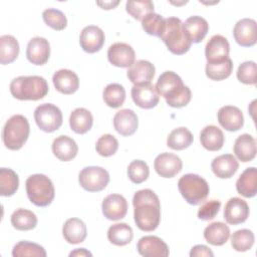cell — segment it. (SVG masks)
Returning <instances> with one entry per match:
<instances>
[{"instance_id":"obj_1","label":"cell","mask_w":257,"mask_h":257,"mask_svg":"<svg viewBox=\"0 0 257 257\" xmlns=\"http://www.w3.org/2000/svg\"><path fill=\"white\" fill-rule=\"evenodd\" d=\"M133 205L138 228L146 232L156 230L161 220V204L156 193L151 189L138 191L134 195Z\"/></svg>"},{"instance_id":"obj_2","label":"cell","mask_w":257,"mask_h":257,"mask_svg":"<svg viewBox=\"0 0 257 257\" xmlns=\"http://www.w3.org/2000/svg\"><path fill=\"white\" fill-rule=\"evenodd\" d=\"M156 89L159 95L166 99V102L172 107H183L187 105L192 97L191 90L183 83L182 78L173 71L163 72L156 83Z\"/></svg>"},{"instance_id":"obj_3","label":"cell","mask_w":257,"mask_h":257,"mask_svg":"<svg viewBox=\"0 0 257 257\" xmlns=\"http://www.w3.org/2000/svg\"><path fill=\"white\" fill-rule=\"evenodd\" d=\"M11 94L19 100H38L48 93V84L38 75L18 76L10 83Z\"/></svg>"},{"instance_id":"obj_4","label":"cell","mask_w":257,"mask_h":257,"mask_svg":"<svg viewBox=\"0 0 257 257\" xmlns=\"http://www.w3.org/2000/svg\"><path fill=\"white\" fill-rule=\"evenodd\" d=\"M160 38L168 49L177 55L186 53L192 44L183 28V22L177 17L165 18V26Z\"/></svg>"},{"instance_id":"obj_5","label":"cell","mask_w":257,"mask_h":257,"mask_svg":"<svg viewBox=\"0 0 257 257\" xmlns=\"http://www.w3.org/2000/svg\"><path fill=\"white\" fill-rule=\"evenodd\" d=\"M26 193L31 203L38 207H46L54 199L55 190L51 180L43 174H34L26 180Z\"/></svg>"},{"instance_id":"obj_6","label":"cell","mask_w":257,"mask_h":257,"mask_svg":"<svg viewBox=\"0 0 257 257\" xmlns=\"http://www.w3.org/2000/svg\"><path fill=\"white\" fill-rule=\"evenodd\" d=\"M29 122L24 115H12L5 122L2 132V140L5 147L12 151L21 149L29 137Z\"/></svg>"},{"instance_id":"obj_7","label":"cell","mask_w":257,"mask_h":257,"mask_svg":"<svg viewBox=\"0 0 257 257\" xmlns=\"http://www.w3.org/2000/svg\"><path fill=\"white\" fill-rule=\"evenodd\" d=\"M178 188L185 201L194 206L204 202L210 191L207 181L196 174L182 176L179 179Z\"/></svg>"},{"instance_id":"obj_8","label":"cell","mask_w":257,"mask_h":257,"mask_svg":"<svg viewBox=\"0 0 257 257\" xmlns=\"http://www.w3.org/2000/svg\"><path fill=\"white\" fill-rule=\"evenodd\" d=\"M34 119L41 131L52 133L61 126L62 112L52 103H42L35 108Z\"/></svg>"},{"instance_id":"obj_9","label":"cell","mask_w":257,"mask_h":257,"mask_svg":"<svg viewBox=\"0 0 257 257\" xmlns=\"http://www.w3.org/2000/svg\"><path fill=\"white\" fill-rule=\"evenodd\" d=\"M80 186L88 192L102 191L109 182L108 172L101 167H85L78 175Z\"/></svg>"},{"instance_id":"obj_10","label":"cell","mask_w":257,"mask_h":257,"mask_svg":"<svg viewBox=\"0 0 257 257\" xmlns=\"http://www.w3.org/2000/svg\"><path fill=\"white\" fill-rule=\"evenodd\" d=\"M108 61L117 67H131L135 63L136 53L134 48L124 42H115L108 47Z\"/></svg>"},{"instance_id":"obj_11","label":"cell","mask_w":257,"mask_h":257,"mask_svg":"<svg viewBox=\"0 0 257 257\" xmlns=\"http://www.w3.org/2000/svg\"><path fill=\"white\" fill-rule=\"evenodd\" d=\"M131 93L134 102L138 106L146 109L155 107L160 99L156 86L151 82L135 84L132 87Z\"/></svg>"},{"instance_id":"obj_12","label":"cell","mask_w":257,"mask_h":257,"mask_svg":"<svg viewBox=\"0 0 257 257\" xmlns=\"http://www.w3.org/2000/svg\"><path fill=\"white\" fill-rule=\"evenodd\" d=\"M236 42L244 47L253 46L257 41V24L254 19L243 18L239 20L233 29Z\"/></svg>"},{"instance_id":"obj_13","label":"cell","mask_w":257,"mask_h":257,"mask_svg":"<svg viewBox=\"0 0 257 257\" xmlns=\"http://www.w3.org/2000/svg\"><path fill=\"white\" fill-rule=\"evenodd\" d=\"M230 45L227 40L222 35L212 36L206 44L205 55L207 63H219L224 61L229 57Z\"/></svg>"},{"instance_id":"obj_14","label":"cell","mask_w":257,"mask_h":257,"mask_svg":"<svg viewBox=\"0 0 257 257\" xmlns=\"http://www.w3.org/2000/svg\"><path fill=\"white\" fill-rule=\"evenodd\" d=\"M154 167L157 174L161 177L173 178L181 172L183 168V162L175 154L162 153L155 159Z\"/></svg>"},{"instance_id":"obj_15","label":"cell","mask_w":257,"mask_h":257,"mask_svg":"<svg viewBox=\"0 0 257 257\" xmlns=\"http://www.w3.org/2000/svg\"><path fill=\"white\" fill-rule=\"evenodd\" d=\"M104 32L95 25L84 27L79 35L81 48L87 53H95L101 49L104 43Z\"/></svg>"},{"instance_id":"obj_16","label":"cell","mask_w":257,"mask_h":257,"mask_svg":"<svg viewBox=\"0 0 257 257\" xmlns=\"http://www.w3.org/2000/svg\"><path fill=\"white\" fill-rule=\"evenodd\" d=\"M50 55V45L44 37L36 36L29 40L26 47L27 59L35 65H43L48 61Z\"/></svg>"},{"instance_id":"obj_17","label":"cell","mask_w":257,"mask_h":257,"mask_svg":"<svg viewBox=\"0 0 257 257\" xmlns=\"http://www.w3.org/2000/svg\"><path fill=\"white\" fill-rule=\"evenodd\" d=\"M138 252L145 257H167L169 256L168 245L157 236H144L137 244Z\"/></svg>"},{"instance_id":"obj_18","label":"cell","mask_w":257,"mask_h":257,"mask_svg":"<svg viewBox=\"0 0 257 257\" xmlns=\"http://www.w3.org/2000/svg\"><path fill=\"white\" fill-rule=\"evenodd\" d=\"M102 214L111 221L122 219L127 212V202L119 194H110L104 198L101 204Z\"/></svg>"},{"instance_id":"obj_19","label":"cell","mask_w":257,"mask_h":257,"mask_svg":"<svg viewBox=\"0 0 257 257\" xmlns=\"http://www.w3.org/2000/svg\"><path fill=\"white\" fill-rule=\"evenodd\" d=\"M249 217V206L241 198L234 197L228 200L224 209V218L228 224L244 223Z\"/></svg>"},{"instance_id":"obj_20","label":"cell","mask_w":257,"mask_h":257,"mask_svg":"<svg viewBox=\"0 0 257 257\" xmlns=\"http://www.w3.org/2000/svg\"><path fill=\"white\" fill-rule=\"evenodd\" d=\"M217 118L220 125L228 132L239 131L244 124V116L241 109L233 105L222 106L218 110Z\"/></svg>"},{"instance_id":"obj_21","label":"cell","mask_w":257,"mask_h":257,"mask_svg":"<svg viewBox=\"0 0 257 257\" xmlns=\"http://www.w3.org/2000/svg\"><path fill=\"white\" fill-rule=\"evenodd\" d=\"M138 123L136 112L128 108L118 110L113 116V126L115 131L124 137L135 134L138 128Z\"/></svg>"},{"instance_id":"obj_22","label":"cell","mask_w":257,"mask_h":257,"mask_svg":"<svg viewBox=\"0 0 257 257\" xmlns=\"http://www.w3.org/2000/svg\"><path fill=\"white\" fill-rule=\"evenodd\" d=\"M155 66L148 60H138L131 67H128L126 75L134 84H142L151 82L155 76Z\"/></svg>"},{"instance_id":"obj_23","label":"cell","mask_w":257,"mask_h":257,"mask_svg":"<svg viewBox=\"0 0 257 257\" xmlns=\"http://www.w3.org/2000/svg\"><path fill=\"white\" fill-rule=\"evenodd\" d=\"M53 84L61 93L72 94L79 87V79L75 72L69 69H59L52 77Z\"/></svg>"},{"instance_id":"obj_24","label":"cell","mask_w":257,"mask_h":257,"mask_svg":"<svg viewBox=\"0 0 257 257\" xmlns=\"http://www.w3.org/2000/svg\"><path fill=\"white\" fill-rule=\"evenodd\" d=\"M211 168L213 173L220 179L231 178L238 170L239 163L231 154H224L216 157L212 163Z\"/></svg>"},{"instance_id":"obj_25","label":"cell","mask_w":257,"mask_h":257,"mask_svg":"<svg viewBox=\"0 0 257 257\" xmlns=\"http://www.w3.org/2000/svg\"><path fill=\"white\" fill-rule=\"evenodd\" d=\"M183 28L192 43L201 42L209 30V24L207 20L201 16H190L183 22Z\"/></svg>"},{"instance_id":"obj_26","label":"cell","mask_w":257,"mask_h":257,"mask_svg":"<svg viewBox=\"0 0 257 257\" xmlns=\"http://www.w3.org/2000/svg\"><path fill=\"white\" fill-rule=\"evenodd\" d=\"M52 152L60 161L68 162L75 158L78 147L73 139L67 136H59L52 143Z\"/></svg>"},{"instance_id":"obj_27","label":"cell","mask_w":257,"mask_h":257,"mask_svg":"<svg viewBox=\"0 0 257 257\" xmlns=\"http://www.w3.org/2000/svg\"><path fill=\"white\" fill-rule=\"evenodd\" d=\"M233 150L239 161L250 162L256 156V141L251 135L243 134L235 140Z\"/></svg>"},{"instance_id":"obj_28","label":"cell","mask_w":257,"mask_h":257,"mask_svg":"<svg viewBox=\"0 0 257 257\" xmlns=\"http://www.w3.org/2000/svg\"><path fill=\"white\" fill-rule=\"evenodd\" d=\"M237 192L246 198H252L257 193V171L255 167L247 168L236 182Z\"/></svg>"},{"instance_id":"obj_29","label":"cell","mask_w":257,"mask_h":257,"mask_svg":"<svg viewBox=\"0 0 257 257\" xmlns=\"http://www.w3.org/2000/svg\"><path fill=\"white\" fill-rule=\"evenodd\" d=\"M64 239L70 244H78L86 238V226L78 218H70L65 221L62 227Z\"/></svg>"},{"instance_id":"obj_30","label":"cell","mask_w":257,"mask_h":257,"mask_svg":"<svg viewBox=\"0 0 257 257\" xmlns=\"http://www.w3.org/2000/svg\"><path fill=\"white\" fill-rule=\"evenodd\" d=\"M224 134L216 125H206L200 134L201 145L208 151H219L224 145Z\"/></svg>"},{"instance_id":"obj_31","label":"cell","mask_w":257,"mask_h":257,"mask_svg":"<svg viewBox=\"0 0 257 257\" xmlns=\"http://www.w3.org/2000/svg\"><path fill=\"white\" fill-rule=\"evenodd\" d=\"M93 123L91 112L83 107L75 108L69 116V125L71 130L79 135L87 133Z\"/></svg>"},{"instance_id":"obj_32","label":"cell","mask_w":257,"mask_h":257,"mask_svg":"<svg viewBox=\"0 0 257 257\" xmlns=\"http://www.w3.org/2000/svg\"><path fill=\"white\" fill-rule=\"evenodd\" d=\"M230 237V229L222 222H214L208 225L204 230V238L213 246L225 244Z\"/></svg>"},{"instance_id":"obj_33","label":"cell","mask_w":257,"mask_h":257,"mask_svg":"<svg viewBox=\"0 0 257 257\" xmlns=\"http://www.w3.org/2000/svg\"><path fill=\"white\" fill-rule=\"evenodd\" d=\"M133 229L126 223H115L107 230V239L116 246H124L133 240Z\"/></svg>"},{"instance_id":"obj_34","label":"cell","mask_w":257,"mask_h":257,"mask_svg":"<svg viewBox=\"0 0 257 257\" xmlns=\"http://www.w3.org/2000/svg\"><path fill=\"white\" fill-rule=\"evenodd\" d=\"M19 54V43L12 35L0 37V63L8 64L13 62Z\"/></svg>"},{"instance_id":"obj_35","label":"cell","mask_w":257,"mask_h":257,"mask_svg":"<svg viewBox=\"0 0 257 257\" xmlns=\"http://www.w3.org/2000/svg\"><path fill=\"white\" fill-rule=\"evenodd\" d=\"M192 133L185 126H180L173 130L167 139V146L172 150L181 151L190 147L193 143Z\"/></svg>"},{"instance_id":"obj_36","label":"cell","mask_w":257,"mask_h":257,"mask_svg":"<svg viewBox=\"0 0 257 257\" xmlns=\"http://www.w3.org/2000/svg\"><path fill=\"white\" fill-rule=\"evenodd\" d=\"M11 224L19 231L32 230L37 225V217L32 211L19 208L11 215Z\"/></svg>"},{"instance_id":"obj_37","label":"cell","mask_w":257,"mask_h":257,"mask_svg":"<svg viewBox=\"0 0 257 257\" xmlns=\"http://www.w3.org/2000/svg\"><path fill=\"white\" fill-rule=\"evenodd\" d=\"M19 186L17 174L9 168L0 169V195L4 197L12 196Z\"/></svg>"},{"instance_id":"obj_38","label":"cell","mask_w":257,"mask_h":257,"mask_svg":"<svg viewBox=\"0 0 257 257\" xmlns=\"http://www.w3.org/2000/svg\"><path fill=\"white\" fill-rule=\"evenodd\" d=\"M102 97L109 107L117 108L124 102L125 90L119 83H109L103 89Z\"/></svg>"},{"instance_id":"obj_39","label":"cell","mask_w":257,"mask_h":257,"mask_svg":"<svg viewBox=\"0 0 257 257\" xmlns=\"http://www.w3.org/2000/svg\"><path fill=\"white\" fill-rule=\"evenodd\" d=\"M233 70V62L230 57L219 63H207L205 72L212 80H223L229 77Z\"/></svg>"},{"instance_id":"obj_40","label":"cell","mask_w":257,"mask_h":257,"mask_svg":"<svg viewBox=\"0 0 257 257\" xmlns=\"http://www.w3.org/2000/svg\"><path fill=\"white\" fill-rule=\"evenodd\" d=\"M254 234L249 229L235 231L231 236V245L238 252H245L252 248L254 244Z\"/></svg>"},{"instance_id":"obj_41","label":"cell","mask_w":257,"mask_h":257,"mask_svg":"<svg viewBox=\"0 0 257 257\" xmlns=\"http://www.w3.org/2000/svg\"><path fill=\"white\" fill-rule=\"evenodd\" d=\"M12 255L13 257H25V256L45 257L46 251L39 244L28 242V241H20L13 247Z\"/></svg>"},{"instance_id":"obj_42","label":"cell","mask_w":257,"mask_h":257,"mask_svg":"<svg viewBox=\"0 0 257 257\" xmlns=\"http://www.w3.org/2000/svg\"><path fill=\"white\" fill-rule=\"evenodd\" d=\"M142 26L148 34L160 37L165 26V18L155 12L149 13L142 20Z\"/></svg>"},{"instance_id":"obj_43","label":"cell","mask_w":257,"mask_h":257,"mask_svg":"<svg viewBox=\"0 0 257 257\" xmlns=\"http://www.w3.org/2000/svg\"><path fill=\"white\" fill-rule=\"evenodd\" d=\"M125 10L135 19L142 21L146 15L154 12V3L150 0L127 1Z\"/></svg>"},{"instance_id":"obj_44","label":"cell","mask_w":257,"mask_h":257,"mask_svg":"<svg viewBox=\"0 0 257 257\" xmlns=\"http://www.w3.org/2000/svg\"><path fill=\"white\" fill-rule=\"evenodd\" d=\"M149 175V166L142 160H135L127 167V176L130 180L135 184H141L145 182Z\"/></svg>"},{"instance_id":"obj_45","label":"cell","mask_w":257,"mask_h":257,"mask_svg":"<svg viewBox=\"0 0 257 257\" xmlns=\"http://www.w3.org/2000/svg\"><path fill=\"white\" fill-rule=\"evenodd\" d=\"M42 18L48 26L55 30H63L67 25L66 16L58 9H45L42 13Z\"/></svg>"},{"instance_id":"obj_46","label":"cell","mask_w":257,"mask_h":257,"mask_svg":"<svg viewBox=\"0 0 257 257\" xmlns=\"http://www.w3.org/2000/svg\"><path fill=\"white\" fill-rule=\"evenodd\" d=\"M96 152L102 157H110L115 154L118 149V142L112 135H102L96 142Z\"/></svg>"},{"instance_id":"obj_47","label":"cell","mask_w":257,"mask_h":257,"mask_svg":"<svg viewBox=\"0 0 257 257\" xmlns=\"http://www.w3.org/2000/svg\"><path fill=\"white\" fill-rule=\"evenodd\" d=\"M256 63L245 61L241 63L237 70V78L244 84H256Z\"/></svg>"},{"instance_id":"obj_48","label":"cell","mask_w":257,"mask_h":257,"mask_svg":"<svg viewBox=\"0 0 257 257\" xmlns=\"http://www.w3.org/2000/svg\"><path fill=\"white\" fill-rule=\"evenodd\" d=\"M221 207L219 200H210L204 203L198 210V218L204 221H209L215 218Z\"/></svg>"},{"instance_id":"obj_49","label":"cell","mask_w":257,"mask_h":257,"mask_svg":"<svg viewBox=\"0 0 257 257\" xmlns=\"http://www.w3.org/2000/svg\"><path fill=\"white\" fill-rule=\"evenodd\" d=\"M190 256L191 257H197V256H208V257H213L214 254L210 250L209 247L205 245H196L194 246L191 251H190Z\"/></svg>"},{"instance_id":"obj_50","label":"cell","mask_w":257,"mask_h":257,"mask_svg":"<svg viewBox=\"0 0 257 257\" xmlns=\"http://www.w3.org/2000/svg\"><path fill=\"white\" fill-rule=\"evenodd\" d=\"M69 256H91V253L84 248H78L70 252Z\"/></svg>"},{"instance_id":"obj_51","label":"cell","mask_w":257,"mask_h":257,"mask_svg":"<svg viewBox=\"0 0 257 257\" xmlns=\"http://www.w3.org/2000/svg\"><path fill=\"white\" fill-rule=\"evenodd\" d=\"M97 4H98L99 6H101L103 9H111V8H113L114 6H116V5L118 4V1H115V2L109 1V2H104V3H102V2H97Z\"/></svg>"}]
</instances>
